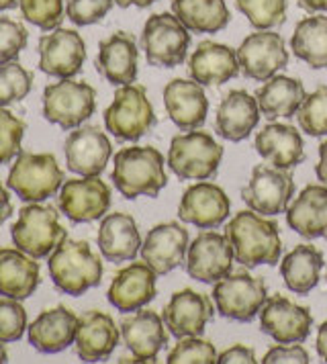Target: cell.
I'll return each instance as SVG.
<instances>
[{"instance_id":"cell-1","label":"cell","mask_w":327,"mask_h":364,"mask_svg":"<svg viewBox=\"0 0 327 364\" xmlns=\"http://www.w3.org/2000/svg\"><path fill=\"white\" fill-rule=\"evenodd\" d=\"M235 262L247 268L268 264L274 266L280 260L282 242L278 233V223L260 217L256 211H237L225 225Z\"/></svg>"},{"instance_id":"cell-2","label":"cell","mask_w":327,"mask_h":364,"mask_svg":"<svg viewBox=\"0 0 327 364\" xmlns=\"http://www.w3.org/2000/svg\"><path fill=\"white\" fill-rule=\"evenodd\" d=\"M114 186L125 199L158 197L168 184L164 170V156L151 146H133L114 154L113 174Z\"/></svg>"},{"instance_id":"cell-3","label":"cell","mask_w":327,"mask_h":364,"mask_svg":"<svg viewBox=\"0 0 327 364\" xmlns=\"http://www.w3.org/2000/svg\"><path fill=\"white\" fill-rule=\"evenodd\" d=\"M49 277L58 291L80 297L102 281V262L88 242L65 237L49 256Z\"/></svg>"},{"instance_id":"cell-4","label":"cell","mask_w":327,"mask_h":364,"mask_svg":"<svg viewBox=\"0 0 327 364\" xmlns=\"http://www.w3.org/2000/svg\"><path fill=\"white\" fill-rule=\"evenodd\" d=\"M62 184L64 172L53 154L21 151L6 178V186L25 203H41L55 197Z\"/></svg>"},{"instance_id":"cell-5","label":"cell","mask_w":327,"mask_h":364,"mask_svg":"<svg viewBox=\"0 0 327 364\" xmlns=\"http://www.w3.org/2000/svg\"><path fill=\"white\" fill-rule=\"evenodd\" d=\"M11 237L21 252L35 260H43L64 242L68 232L60 225V213L53 207L29 203L18 211V219L11 228Z\"/></svg>"},{"instance_id":"cell-6","label":"cell","mask_w":327,"mask_h":364,"mask_svg":"<svg viewBox=\"0 0 327 364\" xmlns=\"http://www.w3.org/2000/svg\"><path fill=\"white\" fill-rule=\"evenodd\" d=\"M223 146L205 132L180 133L172 137L168 166L182 181H207L217 174Z\"/></svg>"},{"instance_id":"cell-7","label":"cell","mask_w":327,"mask_h":364,"mask_svg":"<svg viewBox=\"0 0 327 364\" xmlns=\"http://www.w3.org/2000/svg\"><path fill=\"white\" fill-rule=\"evenodd\" d=\"M158 123L156 111L139 84H125L104 111V127L121 141H137Z\"/></svg>"},{"instance_id":"cell-8","label":"cell","mask_w":327,"mask_h":364,"mask_svg":"<svg viewBox=\"0 0 327 364\" xmlns=\"http://www.w3.org/2000/svg\"><path fill=\"white\" fill-rule=\"evenodd\" d=\"M95 109L97 90L90 84L64 78L62 82L48 84L43 90V117L64 132L80 127L95 115Z\"/></svg>"},{"instance_id":"cell-9","label":"cell","mask_w":327,"mask_h":364,"mask_svg":"<svg viewBox=\"0 0 327 364\" xmlns=\"http://www.w3.org/2000/svg\"><path fill=\"white\" fill-rule=\"evenodd\" d=\"M188 48L191 33L174 13H156L147 18L141 31V50L151 66H180L188 55Z\"/></svg>"},{"instance_id":"cell-10","label":"cell","mask_w":327,"mask_h":364,"mask_svg":"<svg viewBox=\"0 0 327 364\" xmlns=\"http://www.w3.org/2000/svg\"><path fill=\"white\" fill-rule=\"evenodd\" d=\"M268 299L266 282L247 272H229L213 287V303L219 315L233 321H252Z\"/></svg>"},{"instance_id":"cell-11","label":"cell","mask_w":327,"mask_h":364,"mask_svg":"<svg viewBox=\"0 0 327 364\" xmlns=\"http://www.w3.org/2000/svg\"><path fill=\"white\" fill-rule=\"evenodd\" d=\"M294 195V181L291 170L258 164L252 170L250 181L242 188V199L256 213L274 217L289 209Z\"/></svg>"},{"instance_id":"cell-12","label":"cell","mask_w":327,"mask_h":364,"mask_svg":"<svg viewBox=\"0 0 327 364\" xmlns=\"http://www.w3.org/2000/svg\"><path fill=\"white\" fill-rule=\"evenodd\" d=\"M58 207L72 223H92L111 207V188L100 176L65 181L58 195Z\"/></svg>"},{"instance_id":"cell-13","label":"cell","mask_w":327,"mask_h":364,"mask_svg":"<svg viewBox=\"0 0 327 364\" xmlns=\"http://www.w3.org/2000/svg\"><path fill=\"white\" fill-rule=\"evenodd\" d=\"M237 60L245 78L266 82L289 64V51L280 35L270 29H258L242 41L237 48Z\"/></svg>"},{"instance_id":"cell-14","label":"cell","mask_w":327,"mask_h":364,"mask_svg":"<svg viewBox=\"0 0 327 364\" xmlns=\"http://www.w3.org/2000/svg\"><path fill=\"white\" fill-rule=\"evenodd\" d=\"M39 68L53 78H74L86 62V43L74 29H55L39 39Z\"/></svg>"},{"instance_id":"cell-15","label":"cell","mask_w":327,"mask_h":364,"mask_svg":"<svg viewBox=\"0 0 327 364\" xmlns=\"http://www.w3.org/2000/svg\"><path fill=\"white\" fill-rule=\"evenodd\" d=\"M64 154L70 172L80 176H100L111 160L113 146L100 127L80 125L65 137Z\"/></svg>"},{"instance_id":"cell-16","label":"cell","mask_w":327,"mask_h":364,"mask_svg":"<svg viewBox=\"0 0 327 364\" xmlns=\"http://www.w3.org/2000/svg\"><path fill=\"white\" fill-rule=\"evenodd\" d=\"M258 315L262 331L277 340L278 344H301L309 338L313 326L311 311L293 303L289 297H268Z\"/></svg>"},{"instance_id":"cell-17","label":"cell","mask_w":327,"mask_h":364,"mask_svg":"<svg viewBox=\"0 0 327 364\" xmlns=\"http://www.w3.org/2000/svg\"><path fill=\"white\" fill-rule=\"evenodd\" d=\"M233 250L227 235L217 232H203L186 252V272L198 282L215 284L227 277L233 266Z\"/></svg>"},{"instance_id":"cell-18","label":"cell","mask_w":327,"mask_h":364,"mask_svg":"<svg viewBox=\"0 0 327 364\" xmlns=\"http://www.w3.org/2000/svg\"><path fill=\"white\" fill-rule=\"evenodd\" d=\"M121 336L133 358L121 363H156L160 350L168 344L166 323L160 315L149 309H137L121 321Z\"/></svg>"},{"instance_id":"cell-19","label":"cell","mask_w":327,"mask_h":364,"mask_svg":"<svg viewBox=\"0 0 327 364\" xmlns=\"http://www.w3.org/2000/svg\"><path fill=\"white\" fill-rule=\"evenodd\" d=\"M231 203L225 191L213 182H196L184 191L178 205V217L200 230H213L225 223Z\"/></svg>"},{"instance_id":"cell-20","label":"cell","mask_w":327,"mask_h":364,"mask_svg":"<svg viewBox=\"0 0 327 364\" xmlns=\"http://www.w3.org/2000/svg\"><path fill=\"white\" fill-rule=\"evenodd\" d=\"M215 315L211 299L193 289L176 291L164 307L162 319L174 338L200 336Z\"/></svg>"},{"instance_id":"cell-21","label":"cell","mask_w":327,"mask_h":364,"mask_svg":"<svg viewBox=\"0 0 327 364\" xmlns=\"http://www.w3.org/2000/svg\"><path fill=\"white\" fill-rule=\"evenodd\" d=\"M156 270L147 262H131L119 270L109 287V303L121 314L144 309L156 299Z\"/></svg>"},{"instance_id":"cell-22","label":"cell","mask_w":327,"mask_h":364,"mask_svg":"<svg viewBox=\"0 0 327 364\" xmlns=\"http://www.w3.org/2000/svg\"><path fill=\"white\" fill-rule=\"evenodd\" d=\"M188 246V232L176 221H168L149 230L141 244V258L162 277L184 262Z\"/></svg>"},{"instance_id":"cell-23","label":"cell","mask_w":327,"mask_h":364,"mask_svg":"<svg viewBox=\"0 0 327 364\" xmlns=\"http://www.w3.org/2000/svg\"><path fill=\"white\" fill-rule=\"evenodd\" d=\"M164 107L168 117L182 132H195L203 127L209 113V100L203 84L186 78H174L164 88Z\"/></svg>"},{"instance_id":"cell-24","label":"cell","mask_w":327,"mask_h":364,"mask_svg":"<svg viewBox=\"0 0 327 364\" xmlns=\"http://www.w3.org/2000/svg\"><path fill=\"white\" fill-rule=\"evenodd\" d=\"M139 48L135 37L127 31H117L98 46V74L114 86H125L137 80Z\"/></svg>"},{"instance_id":"cell-25","label":"cell","mask_w":327,"mask_h":364,"mask_svg":"<svg viewBox=\"0 0 327 364\" xmlns=\"http://www.w3.org/2000/svg\"><path fill=\"white\" fill-rule=\"evenodd\" d=\"M80 317L64 305L41 311L29 326V342L41 354H58L74 344Z\"/></svg>"},{"instance_id":"cell-26","label":"cell","mask_w":327,"mask_h":364,"mask_svg":"<svg viewBox=\"0 0 327 364\" xmlns=\"http://www.w3.org/2000/svg\"><path fill=\"white\" fill-rule=\"evenodd\" d=\"M258 121L260 107L256 97L245 90H231L217 107L215 132L227 141H244L256 129Z\"/></svg>"},{"instance_id":"cell-27","label":"cell","mask_w":327,"mask_h":364,"mask_svg":"<svg viewBox=\"0 0 327 364\" xmlns=\"http://www.w3.org/2000/svg\"><path fill=\"white\" fill-rule=\"evenodd\" d=\"M119 344V328L109 314L88 311L80 317L76 331V354L84 363H102Z\"/></svg>"},{"instance_id":"cell-28","label":"cell","mask_w":327,"mask_h":364,"mask_svg":"<svg viewBox=\"0 0 327 364\" xmlns=\"http://www.w3.org/2000/svg\"><path fill=\"white\" fill-rule=\"evenodd\" d=\"M188 72L191 78L203 86H221L233 80L242 72V68L237 51H233L225 43L203 41L191 55Z\"/></svg>"},{"instance_id":"cell-29","label":"cell","mask_w":327,"mask_h":364,"mask_svg":"<svg viewBox=\"0 0 327 364\" xmlns=\"http://www.w3.org/2000/svg\"><path fill=\"white\" fill-rule=\"evenodd\" d=\"M256 151L264 162L282 170H293L305 160L303 137L293 125L270 123L256 135Z\"/></svg>"},{"instance_id":"cell-30","label":"cell","mask_w":327,"mask_h":364,"mask_svg":"<svg viewBox=\"0 0 327 364\" xmlns=\"http://www.w3.org/2000/svg\"><path fill=\"white\" fill-rule=\"evenodd\" d=\"M98 250L109 262H127L141 252V235L129 213H111L102 217L98 228Z\"/></svg>"},{"instance_id":"cell-31","label":"cell","mask_w":327,"mask_h":364,"mask_svg":"<svg viewBox=\"0 0 327 364\" xmlns=\"http://www.w3.org/2000/svg\"><path fill=\"white\" fill-rule=\"evenodd\" d=\"M286 223L299 235L315 240L327 237V186L309 184L286 209Z\"/></svg>"},{"instance_id":"cell-32","label":"cell","mask_w":327,"mask_h":364,"mask_svg":"<svg viewBox=\"0 0 327 364\" xmlns=\"http://www.w3.org/2000/svg\"><path fill=\"white\" fill-rule=\"evenodd\" d=\"M41 282L39 264L18 248H0V295L25 301Z\"/></svg>"},{"instance_id":"cell-33","label":"cell","mask_w":327,"mask_h":364,"mask_svg":"<svg viewBox=\"0 0 327 364\" xmlns=\"http://www.w3.org/2000/svg\"><path fill=\"white\" fill-rule=\"evenodd\" d=\"M305 97L307 92L303 82L291 76H272L256 90L260 113L270 121L296 117L301 105L305 102Z\"/></svg>"},{"instance_id":"cell-34","label":"cell","mask_w":327,"mask_h":364,"mask_svg":"<svg viewBox=\"0 0 327 364\" xmlns=\"http://www.w3.org/2000/svg\"><path fill=\"white\" fill-rule=\"evenodd\" d=\"M323 264L326 260H323L321 250L309 244H301L282 258L280 274L284 279V284L289 287V291H293L296 295H307L321 279Z\"/></svg>"},{"instance_id":"cell-35","label":"cell","mask_w":327,"mask_h":364,"mask_svg":"<svg viewBox=\"0 0 327 364\" xmlns=\"http://www.w3.org/2000/svg\"><path fill=\"white\" fill-rule=\"evenodd\" d=\"M172 13L193 33H217L229 25L225 0H172Z\"/></svg>"},{"instance_id":"cell-36","label":"cell","mask_w":327,"mask_h":364,"mask_svg":"<svg viewBox=\"0 0 327 364\" xmlns=\"http://www.w3.org/2000/svg\"><path fill=\"white\" fill-rule=\"evenodd\" d=\"M293 53L315 70L327 68V17H313L299 21L291 39Z\"/></svg>"},{"instance_id":"cell-37","label":"cell","mask_w":327,"mask_h":364,"mask_svg":"<svg viewBox=\"0 0 327 364\" xmlns=\"http://www.w3.org/2000/svg\"><path fill=\"white\" fill-rule=\"evenodd\" d=\"M235 6L256 29H274L286 18V0H235Z\"/></svg>"},{"instance_id":"cell-38","label":"cell","mask_w":327,"mask_h":364,"mask_svg":"<svg viewBox=\"0 0 327 364\" xmlns=\"http://www.w3.org/2000/svg\"><path fill=\"white\" fill-rule=\"evenodd\" d=\"M33 88V74L18 62L0 64V107H9L29 97Z\"/></svg>"},{"instance_id":"cell-39","label":"cell","mask_w":327,"mask_h":364,"mask_svg":"<svg viewBox=\"0 0 327 364\" xmlns=\"http://www.w3.org/2000/svg\"><path fill=\"white\" fill-rule=\"evenodd\" d=\"M299 125L313 137L327 135V84L317 86L299 109Z\"/></svg>"},{"instance_id":"cell-40","label":"cell","mask_w":327,"mask_h":364,"mask_svg":"<svg viewBox=\"0 0 327 364\" xmlns=\"http://www.w3.org/2000/svg\"><path fill=\"white\" fill-rule=\"evenodd\" d=\"M21 15L41 31H53L64 21V0H18Z\"/></svg>"},{"instance_id":"cell-41","label":"cell","mask_w":327,"mask_h":364,"mask_svg":"<svg viewBox=\"0 0 327 364\" xmlns=\"http://www.w3.org/2000/svg\"><path fill=\"white\" fill-rule=\"evenodd\" d=\"M168 364H215L219 360V354L209 340H203L198 336L180 338L176 346L168 352Z\"/></svg>"},{"instance_id":"cell-42","label":"cell","mask_w":327,"mask_h":364,"mask_svg":"<svg viewBox=\"0 0 327 364\" xmlns=\"http://www.w3.org/2000/svg\"><path fill=\"white\" fill-rule=\"evenodd\" d=\"M25 132V121L0 107V166L11 164L21 154V141Z\"/></svg>"},{"instance_id":"cell-43","label":"cell","mask_w":327,"mask_h":364,"mask_svg":"<svg viewBox=\"0 0 327 364\" xmlns=\"http://www.w3.org/2000/svg\"><path fill=\"white\" fill-rule=\"evenodd\" d=\"M27 328V311L16 299H0V342L9 344L23 338Z\"/></svg>"},{"instance_id":"cell-44","label":"cell","mask_w":327,"mask_h":364,"mask_svg":"<svg viewBox=\"0 0 327 364\" xmlns=\"http://www.w3.org/2000/svg\"><path fill=\"white\" fill-rule=\"evenodd\" d=\"M29 31L23 23L9 17H0V64L15 62L18 53L27 48Z\"/></svg>"},{"instance_id":"cell-45","label":"cell","mask_w":327,"mask_h":364,"mask_svg":"<svg viewBox=\"0 0 327 364\" xmlns=\"http://www.w3.org/2000/svg\"><path fill=\"white\" fill-rule=\"evenodd\" d=\"M113 4L114 0H65V15L74 25L86 27L107 17Z\"/></svg>"},{"instance_id":"cell-46","label":"cell","mask_w":327,"mask_h":364,"mask_svg":"<svg viewBox=\"0 0 327 364\" xmlns=\"http://www.w3.org/2000/svg\"><path fill=\"white\" fill-rule=\"evenodd\" d=\"M264 364H278V363H299V364H307L309 363V354L307 350L299 344H282V346L270 348L264 358H262Z\"/></svg>"},{"instance_id":"cell-47","label":"cell","mask_w":327,"mask_h":364,"mask_svg":"<svg viewBox=\"0 0 327 364\" xmlns=\"http://www.w3.org/2000/svg\"><path fill=\"white\" fill-rule=\"evenodd\" d=\"M221 364H254L256 363V354L252 348L244 346V344H235V346L227 348L219 354V360Z\"/></svg>"},{"instance_id":"cell-48","label":"cell","mask_w":327,"mask_h":364,"mask_svg":"<svg viewBox=\"0 0 327 364\" xmlns=\"http://www.w3.org/2000/svg\"><path fill=\"white\" fill-rule=\"evenodd\" d=\"M13 213H15V209H13V203H11V195L0 184V223H4L6 219H11Z\"/></svg>"},{"instance_id":"cell-49","label":"cell","mask_w":327,"mask_h":364,"mask_svg":"<svg viewBox=\"0 0 327 364\" xmlns=\"http://www.w3.org/2000/svg\"><path fill=\"white\" fill-rule=\"evenodd\" d=\"M315 174L319 182L327 186V139L319 146V164L315 166Z\"/></svg>"},{"instance_id":"cell-50","label":"cell","mask_w":327,"mask_h":364,"mask_svg":"<svg viewBox=\"0 0 327 364\" xmlns=\"http://www.w3.org/2000/svg\"><path fill=\"white\" fill-rule=\"evenodd\" d=\"M317 354L321 356V360L327 363V319L317 330Z\"/></svg>"},{"instance_id":"cell-51","label":"cell","mask_w":327,"mask_h":364,"mask_svg":"<svg viewBox=\"0 0 327 364\" xmlns=\"http://www.w3.org/2000/svg\"><path fill=\"white\" fill-rule=\"evenodd\" d=\"M299 4L309 13H327V0H299Z\"/></svg>"},{"instance_id":"cell-52","label":"cell","mask_w":327,"mask_h":364,"mask_svg":"<svg viewBox=\"0 0 327 364\" xmlns=\"http://www.w3.org/2000/svg\"><path fill=\"white\" fill-rule=\"evenodd\" d=\"M158 0H114V4H119L121 9H129V6H137V9H146L151 6Z\"/></svg>"},{"instance_id":"cell-53","label":"cell","mask_w":327,"mask_h":364,"mask_svg":"<svg viewBox=\"0 0 327 364\" xmlns=\"http://www.w3.org/2000/svg\"><path fill=\"white\" fill-rule=\"evenodd\" d=\"M16 4H18V0H0V13H2V11H11V9H15Z\"/></svg>"},{"instance_id":"cell-54","label":"cell","mask_w":327,"mask_h":364,"mask_svg":"<svg viewBox=\"0 0 327 364\" xmlns=\"http://www.w3.org/2000/svg\"><path fill=\"white\" fill-rule=\"evenodd\" d=\"M4 342H0V364L9 363V354H6V348L2 346Z\"/></svg>"},{"instance_id":"cell-55","label":"cell","mask_w":327,"mask_h":364,"mask_svg":"<svg viewBox=\"0 0 327 364\" xmlns=\"http://www.w3.org/2000/svg\"><path fill=\"white\" fill-rule=\"evenodd\" d=\"M326 279H327V277H326Z\"/></svg>"}]
</instances>
